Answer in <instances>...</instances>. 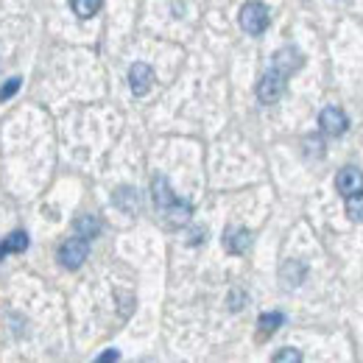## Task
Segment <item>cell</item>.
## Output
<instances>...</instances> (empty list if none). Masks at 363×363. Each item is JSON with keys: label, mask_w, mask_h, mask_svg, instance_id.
<instances>
[{"label": "cell", "mask_w": 363, "mask_h": 363, "mask_svg": "<svg viewBox=\"0 0 363 363\" xmlns=\"http://www.w3.org/2000/svg\"><path fill=\"white\" fill-rule=\"evenodd\" d=\"M238 23L240 28L249 34V37H260L269 23H272V14H269V6L260 3V0H249L240 6V14H238Z\"/></svg>", "instance_id": "6da1fadb"}, {"label": "cell", "mask_w": 363, "mask_h": 363, "mask_svg": "<svg viewBox=\"0 0 363 363\" xmlns=\"http://www.w3.org/2000/svg\"><path fill=\"white\" fill-rule=\"evenodd\" d=\"M90 257V240L84 238H67L62 246H59V263L67 269V272H76L84 266V260Z\"/></svg>", "instance_id": "7a4b0ae2"}, {"label": "cell", "mask_w": 363, "mask_h": 363, "mask_svg": "<svg viewBox=\"0 0 363 363\" xmlns=\"http://www.w3.org/2000/svg\"><path fill=\"white\" fill-rule=\"evenodd\" d=\"M285 76L279 73V70H266L263 76H260V82H257V101L260 104H277L279 98H282V92H285Z\"/></svg>", "instance_id": "3957f363"}, {"label": "cell", "mask_w": 363, "mask_h": 363, "mask_svg": "<svg viewBox=\"0 0 363 363\" xmlns=\"http://www.w3.org/2000/svg\"><path fill=\"white\" fill-rule=\"evenodd\" d=\"M302 65H305V56H302V50H299V48H294V45L279 48V50L272 56V67L274 70H279L285 79H291Z\"/></svg>", "instance_id": "277c9868"}, {"label": "cell", "mask_w": 363, "mask_h": 363, "mask_svg": "<svg viewBox=\"0 0 363 363\" xmlns=\"http://www.w3.org/2000/svg\"><path fill=\"white\" fill-rule=\"evenodd\" d=\"M318 126H321L324 135L341 137L350 129V118H347V112H344L341 106H327V109H321V115H318Z\"/></svg>", "instance_id": "5b68a950"}, {"label": "cell", "mask_w": 363, "mask_h": 363, "mask_svg": "<svg viewBox=\"0 0 363 363\" xmlns=\"http://www.w3.org/2000/svg\"><path fill=\"white\" fill-rule=\"evenodd\" d=\"M335 190H338L344 199L363 193V171L352 168V165L341 168V171H338V177H335Z\"/></svg>", "instance_id": "8992f818"}, {"label": "cell", "mask_w": 363, "mask_h": 363, "mask_svg": "<svg viewBox=\"0 0 363 363\" xmlns=\"http://www.w3.org/2000/svg\"><path fill=\"white\" fill-rule=\"evenodd\" d=\"M129 87L135 92L137 98H143L145 92L154 87V70H151V65H145V62H135L132 65V70H129Z\"/></svg>", "instance_id": "52a82bcc"}, {"label": "cell", "mask_w": 363, "mask_h": 363, "mask_svg": "<svg viewBox=\"0 0 363 363\" xmlns=\"http://www.w3.org/2000/svg\"><path fill=\"white\" fill-rule=\"evenodd\" d=\"M224 249L229 255H246L252 249V232L246 227H227L224 229Z\"/></svg>", "instance_id": "ba28073f"}, {"label": "cell", "mask_w": 363, "mask_h": 363, "mask_svg": "<svg viewBox=\"0 0 363 363\" xmlns=\"http://www.w3.org/2000/svg\"><path fill=\"white\" fill-rule=\"evenodd\" d=\"M151 199H154V207H157L160 213H165L179 196L174 193V187L168 184L165 177H154V182H151Z\"/></svg>", "instance_id": "9c48e42d"}, {"label": "cell", "mask_w": 363, "mask_h": 363, "mask_svg": "<svg viewBox=\"0 0 363 363\" xmlns=\"http://www.w3.org/2000/svg\"><path fill=\"white\" fill-rule=\"evenodd\" d=\"M112 204H115L118 210L135 216L137 210H140V193H137L132 184H121V187L112 193Z\"/></svg>", "instance_id": "30bf717a"}, {"label": "cell", "mask_w": 363, "mask_h": 363, "mask_svg": "<svg viewBox=\"0 0 363 363\" xmlns=\"http://www.w3.org/2000/svg\"><path fill=\"white\" fill-rule=\"evenodd\" d=\"M190 216H193V204H190V201H182V199H177V201L162 213V218L168 221V227H174V229L187 227V224H190Z\"/></svg>", "instance_id": "8fae6325"}, {"label": "cell", "mask_w": 363, "mask_h": 363, "mask_svg": "<svg viewBox=\"0 0 363 363\" xmlns=\"http://www.w3.org/2000/svg\"><path fill=\"white\" fill-rule=\"evenodd\" d=\"M28 243H31V238L23 232V229H17V232H11L3 243H0V260H3V255H20V252H26L28 249Z\"/></svg>", "instance_id": "7c38bea8"}, {"label": "cell", "mask_w": 363, "mask_h": 363, "mask_svg": "<svg viewBox=\"0 0 363 363\" xmlns=\"http://www.w3.org/2000/svg\"><path fill=\"white\" fill-rule=\"evenodd\" d=\"M279 277H282V282H288L291 288H296V285H302V279L308 277V269H305V263H299V260H285V266L279 269Z\"/></svg>", "instance_id": "4fadbf2b"}, {"label": "cell", "mask_w": 363, "mask_h": 363, "mask_svg": "<svg viewBox=\"0 0 363 363\" xmlns=\"http://www.w3.org/2000/svg\"><path fill=\"white\" fill-rule=\"evenodd\" d=\"M73 232H76L79 238H84V240H92V238L101 235V221H98L95 216H79V218L73 221Z\"/></svg>", "instance_id": "5bb4252c"}, {"label": "cell", "mask_w": 363, "mask_h": 363, "mask_svg": "<svg viewBox=\"0 0 363 363\" xmlns=\"http://www.w3.org/2000/svg\"><path fill=\"white\" fill-rule=\"evenodd\" d=\"M285 324V316L282 313H260V318H257V327H260V335H272V333H277L279 327Z\"/></svg>", "instance_id": "9a60e30c"}, {"label": "cell", "mask_w": 363, "mask_h": 363, "mask_svg": "<svg viewBox=\"0 0 363 363\" xmlns=\"http://www.w3.org/2000/svg\"><path fill=\"white\" fill-rule=\"evenodd\" d=\"M70 9H73V14H76V17L90 20V17H95V14H98L101 0H70Z\"/></svg>", "instance_id": "2e32d148"}, {"label": "cell", "mask_w": 363, "mask_h": 363, "mask_svg": "<svg viewBox=\"0 0 363 363\" xmlns=\"http://www.w3.org/2000/svg\"><path fill=\"white\" fill-rule=\"evenodd\" d=\"M347 216H350V221L363 224V193H358V196H350V199H347Z\"/></svg>", "instance_id": "e0dca14e"}, {"label": "cell", "mask_w": 363, "mask_h": 363, "mask_svg": "<svg viewBox=\"0 0 363 363\" xmlns=\"http://www.w3.org/2000/svg\"><path fill=\"white\" fill-rule=\"evenodd\" d=\"M246 302H249V296H246V291H240V288H235L227 299V305H229V311H232V313L243 311V308H246Z\"/></svg>", "instance_id": "ac0fdd59"}, {"label": "cell", "mask_w": 363, "mask_h": 363, "mask_svg": "<svg viewBox=\"0 0 363 363\" xmlns=\"http://www.w3.org/2000/svg\"><path fill=\"white\" fill-rule=\"evenodd\" d=\"M274 363H302V352L294 350V347H285L282 352L274 355Z\"/></svg>", "instance_id": "d6986e66"}, {"label": "cell", "mask_w": 363, "mask_h": 363, "mask_svg": "<svg viewBox=\"0 0 363 363\" xmlns=\"http://www.w3.org/2000/svg\"><path fill=\"white\" fill-rule=\"evenodd\" d=\"M305 154H311V157H324V143H321V137L311 135L305 140Z\"/></svg>", "instance_id": "ffe728a7"}, {"label": "cell", "mask_w": 363, "mask_h": 363, "mask_svg": "<svg viewBox=\"0 0 363 363\" xmlns=\"http://www.w3.org/2000/svg\"><path fill=\"white\" fill-rule=\"evenodd\" d=\"M23 87V79H9V84H3L0 87V101H9V98H14L17 92Z\"/></svg>", "instance_id": "44dd1931"}, {"label": "cell", "mask_w": 363, "mask_h": 363, "mask_svg": "<svg viewBox=\"0 0 363 363\" xmlns=\"http://www.w3.org/2000/svg\"><path fill=\"white\" fill-rule=\"evenodd\" d=\"M204 238H207V229H204V227H196L193 232H190L187 243H190V246H201V243H204Z\"/></svg>", "instance_id": "7402d4cb"}, {"label": "cell", "mask_w": 363, "mask_h": 363, "mask_svg": "<svg viewBox=\"0 0 363 363\" xmlns=\"http://www.w3.org/2000/svg\"><path fill=\"white\" fill-rule=\"evenodd\" d=\"M121 358V352L118 350H109V352H104V355H98V363H112Z\"/></svg>", "instance_id": "603a6c76"}]
</instances>
